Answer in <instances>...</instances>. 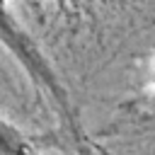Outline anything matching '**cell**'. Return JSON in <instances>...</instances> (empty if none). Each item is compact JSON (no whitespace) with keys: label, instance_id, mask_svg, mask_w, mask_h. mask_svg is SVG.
Listing matches in <instances>:
<instances>
[{"label":"cell","instance_id":"obj_1","mask_svg":"<svg viewBox=\"0 0 155 155\" xmlns=\"http://www.w3.org/2000/svg\"><path fill=\"white\" fill-rule=\"evenodd\" d=\"M0 44L15 56V61L29 73V78L44 92L51 94V99L56 102L63 119L73 126V107H70V99H68V92H65L63 82L58 80L51 63L44 58L39 46L31 41V36L24 31V27L15 19L12 7L7 5V0H0Z\"/></svg>","mask_w":155,"mask_h":155},{"label":"cell","instance_id":"obj_2","mask_svg":"<svg viewBox=\"0 0 155 155\" xmlns=\"http://www.w3.org/2000/svg\"><path fill=\"white\" fill-rule=\"evenodd\" d=\"M27 150H31V145L24 140V136L12 124L0 119V153L17 155V153H27Z\"/></svg>","mask_w":155,"mask_h":155},{"label":"cell","instance_id":"obj_3","mask_svg":"<svg viewBox=\"0 0 155 155\" xmlns=\"http://www.w3.org/2000/svg\"><path fill=\"white\" fill-rule=\"evenodd\" d=\"M153 107H155V73H153Z\"/></svg>","mask_w":155,"mask_h":155}]
</instances>
